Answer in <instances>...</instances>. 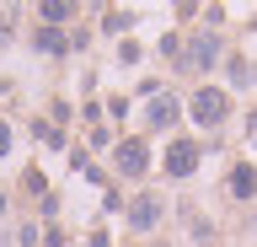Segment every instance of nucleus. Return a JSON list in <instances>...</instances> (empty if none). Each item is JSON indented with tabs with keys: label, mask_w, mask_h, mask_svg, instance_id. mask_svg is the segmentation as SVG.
<instances>
[{
	"label": "nucleus",
	"mask_w": 257,
	"mask_h": 247,
	"mask_svg": "<svg viewBox=\"0 0 257 247\" xmlns=\"http://www.w3.org/2000/svg\"><path fill=\"white\" fill-rule=\"evenodd\" d=\"M225 188H230L236 199H252L257 194V172L252 167H230V183H225Z\"/></svg>",
	"instance_id": "obj_8"
},
{
	"label": "nucleus",
	"mask_w": 257,
	"mask_h": 247,
	"mask_svg": "<svg viewBox=\"0 0 257 247\" xmlns=\"http://www.w3.org/2000/svg\"><path fill=\"white\" fill-rule=\"evenodd\" d=\"M161 215H166V204H161L156 194H140L134 204H128V226H134V231H156Z\"/></svg>",
	"instance_id": "obj_2"
},
{
	"label": "nucleus",
	"mask_w": 257,
	"mask_h": 247,
	"mask_svg": "<svg viewBox=\"0 0 257 247\" xmlns=\"http://www.w3.org/2000/svg\"><path fill=\"white\" fill-rule=\"evenodd\" d=\"M0 210H6V194H0Z\"/></svg>",
	"instance_id": "obj_13"
},
{
	"label": "nucleus",
	"mask_w": 257,
	"mask_h": 247,
	"mask_svg": "<svg viewBox=\"0 0 257 247\" xmlns=\"http://www.w3.org/2000/svg\"><path fill=\"white\" fill-rule=\"evenodd\" d=\"M193 167H198V145H193V140H172L166 172H172V178H193Z\"/></svg>",
	"instance_id": "obj_4"
},
{
	"label": "nucleus",
	"mask_w": 257,
	"mask_h": 247,
	"mask_svg": "<svg viewBox=\"0 0 257 247\" xmlns=\"http://www.w3.org/2000/svg\"><path fill=\"white\" fill-rule=\"evenodd\" d=\"M38 140H43L48 150H64V129H54V124H38Z\"/></svg>",
	"instance_id": "obj_10"
},
{
	"label": "nucleus",
	"mask_w": 257,
	"mask_h": 247,
	"mask_svg": "<svg viewBox=\"0 0 257 247\" xmlns=\"http://www.w3.org/2000/svg\"><path fill=\"white\" fill-rule=\"evenodd\" d=\"M246 140L257 145V108H252V118H246Z\"/></svg>",
	"instance_id": "obj_12"
},
{
	"label": "nucleus",
	"mask_w": 257,
	"mask_h": 247,
	"mask_svg": "<svg viewBox=\"0 0 257 247\" xmlns=\"http://www.w3.org/2000/svg\"><path fill=\"white\" fill-rule=\"evenodd\" d=\"M220 59V38L204 33V38H193V49H182V70H209Z\"/></svg>",
	"instance_id": "obj_3"
},
{
	"label": "nucleus",
	"mask_w": 257,
	"mask_h": 247,
	"mask_svg": "<svg viewBox=\"0 0 257 247\" xmlns=\"http://www.w3.org/2000/svg\"><path fill=\"white\" fill-rule=\"evenodd\" d=\"M70 17H75V6H70V0H43V6H38V22H43V27H54V33H59Z\"/></svg>",
	"instance_id": "obj_7"
},
{
	"label": "nucleus",
	"mask_w": 257,
	"mask_h": 247,
	"mask_svg": "<svg viewBox=\"0 0 257 247\" xmlns=\"http://www.w3.org/2000/svg\"><path fill=\"white\" fill-rule=\"evenodd\" d=\"M11 150V124H0V156Z\"/></svg>",
	"instance_id": "obj_11"
},
{
	"label": "nucleus",
	"mask_w": 257,
	"mask_h": 247,
	"mask_svg": "<svg viewBox=\"0 0 257 247\" xmlns=\"http://www.w3.org/2000/svg\"><path fill=\"white\" fill-rule=\"evenodd\" d=\"M177 113H182V102H177L172 92H156V97H150V108H145L150 129H166V124H177Z\"/></svg>",
	"instance_id": "obj_5"
},
{
	"label": "nucleus",
	"mask_w": 257,
	"mask_h": 247,
	"mask_svg": "<svg viewBox=\"0 0 257 247\" xmlns=\"http://www.w3.org/2000/svg\"><path fill=\"white\" fill-rule=\"evenodd\" d=\"M145 161H150V156H145V145H140V140H123V145H118V172L140 178V172H145Z\"/></svg>",
	"instance_id": "obj_6"
},
{
	"label": "nucleus",
	"mask_w": 257,
	"mask_h": 247,
	"mask_svg": "<svg viewBox=\"0 0 257 247\" xmlns=\"http://www.w3.org/2000/svg\"><path fill=\"white\" fill-rule=\"evenodd\" d=\"M32 49L38 54H64V49H75L64 33H54V27H38V38H32Z\"/></svg>",
	"instance_id": "obj_9"
},
{
	"label": "nucleus",
	"mask_w": 257,
	"mask_h": 247,
	"mask_svg": "<svg viewBox=\"0 0 257 247\" xmlns=\"http://www.w3.org/2000/svg\"><path fill=\"white\" fill-rule=\"evenodd\" d=\"M188 108H193V118H198L204 129H220V124H225V113H230V97H225L220 86H198Z\"/></svg>",
	"instance_id": "obj_1"
}]
</instances>
